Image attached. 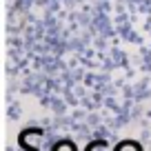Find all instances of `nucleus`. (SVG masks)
<instances>
[{
    "label": "nucleus",
    "instance_id": "nucleus-3",
    "mask_svg": "<svg viewBox=\"0 0 151 151\" xmlns=\"http://www.w3.org/2000/svg\"><path fill=\"white\" fill-rule=\"evenodd\" d=\"M29 131H31V127L22 129V131L18 133V147H20V149H24V151H40V149H36V147H29V145H27V138H29Z\"/></svg>",
    "mask_w": 151,
    "mask_h": 151
},
{
    "label": "nucleus",
    "instance_id": "nucleus-2",
    "mask_svg": "<svg viewBox=\"0 0 151 151\" xmlns=\"http://www.w3.org/2000/svg\"><path fill=\"white\" fill-rule=\"evenodd\" d=\"M51 151H78V147H76L73 140H69V138H62V140H58L56 145L51 147Z\"/></svg>",
    "mask_w": 151,
    "mask_h": 151
},
{
    "label": "nucleus",
    "instance_id": "nucleus-4",
    "mask_svg": "<svg viewBox=\"0 0 151 151\" xmlns=\"http://www.w3.org/2000/svg\"><path fill=\"white\" fill-rule=\"evenodd\" d=\"M85 151H109V142L102 140V138H96L85 147Z\"/></svg>",
    "mask_w": 151,
    "mask_h": 151
},
{
    "label": "nucleus",
    "instance_id": "nucleus-1",
    "mask_svg": "<svg viewBox=\"0 0 151 151\" xmlns=\"http://www.w3.org/2000/svg\"><path fill=\"white\" fill-rule=\"evenodd\" d=\"M111 151H145V149H142V145L138 140H131V138H129V140H120Z\"/></svg>",
    "mask_w": 151,
    "mask_h": 151
}]
</instances>
